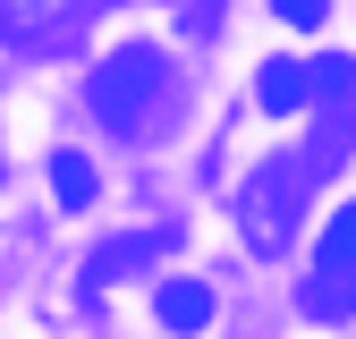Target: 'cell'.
Masks as SVG:
<instances>
[{"instance_id":"6","label":"cell","mask_w":356,"mask_h":339,"mask_svg":"<svg viewBox=\"0 0 356 339\" xmlns=\"http://www.w3.org/2000/svg\"><path fill=\"white\" fill-rule=\"evenodd\" d=\"M153 314H161L170 331H204V322H212V288H204V280H161V288H153Z\"/></svg>"},{"instance_id":"9","label":"cell","mask_w":356,"mask_h":339,"mask_svg":"<svg viewBox=\"0 0 356 339\" xmlns=\"http://www.w3.org/2000/svg\"><path fill=\"white\" fill-rule=\"evenodd\" d=\"M51 195L68 212H94V161L85 153H51Z\"/></svg>"},{"instance_id":"3","label":"cell","mask_w":356,"mask_h":339,"mask_svg":"<svg viewBox=\"0 0 356 339\" xmlns=\"http://www.w3.org/2000/svg\"><path fill=\"white\" fill-rule=\"evenodd\" d=\"M94 9H111V0H0V34H17V42H60L94 17Z\"/></svg>"},{"instance_id":"4","label":"cell","mask_w":356,"mask_h":339,"mask_svg":"<svg viewBox=\"0 0 356 339\" xmlns=\"http://www.w3.org/2000/svg\"><path fill=\"white\" fill-rule=\"evenodd\" d=\"M305 102H314V60H263V68H254V110L289 119V110H305Z\"/></svg>"},{"instance_id":"1","label":"cell","mask_w":356,"mask_h":339,"mask_svg":"<svg viewBox=\"0 0 356 339\" xmlns=\"http://www.w3.org/2000/svg\"><path fill=\"white\" fill-rule=\"evenodd\" d=\"M161 94H170V51H161V42H127V51H111L94 68V85H85L94 119L119 127V136H136V127L161 110Z\"/></svg>"},{"instance_id":"5","label":"cell","mask_w":356,"mask_h":339,"mask_svg":"<svg viewBox=\"0 0 356 339\" xmlns=\"http://www.w3.org/2000/svg\"><path fill=\"white\" fill-rule=\"evenodd\" d=\"M161 246H170L161 229H136V238H111V246L94 254V263H85V280H94V288H102V280H136V272L153 263V254H161Z\"/></svg>"},{"instance_id":"8","label":"cell","mask_w":356,"mask_h":339,"mask_svg":"<svg viewBox=\"0 0 356 339\" xmlns=\"http://www.w3.org/2000/svg\"><path fill=\"white\" fill-rule=\"evenodd\" d=\"M305 314H314V322H348V314H356V280H339V272H305Z\"/></svg>"},{"instance_id":"7","label":"cell","mask_w":356,"mask_h":339,"mask_svg":"<svg viewBox=\"0 0 356 339\" xmlns=\"http://www.w3.org/2000/svg\"><path fill=\"white\" fill-rule=\"evenodd\" d=\"M314 272H339V280H356V204H339V212H331V229L314 238Z\"/></svg>"},{"instance_id":"2","label":"cell","mask_w":356,"mask_h":339,"mask_svg":"<svg viewBox=\"0 0 356 339\" xmlns=\"http://www.w3.org/2000/svg\"><path fill=\"white\" fill-rule=\"evenodd\" d=\"M314 195V170L305 153H280V161H254L246 187H238V229L254 238V254H280L297 238V204Z\"/></svg>"},{"instance_id":"10","label":"cell","mask_w":356,"mask_h":339,"mask_svg":"<svg viewBox=\"0 0 356 339\" xmlns=\"http://www.w3.org/2000/svg\"><path fill=\"white\" fill-rule=\"evenodd\" d=\"M272 9H280L289 26H323V17H331V0H272Z\"/></svg>"}]
</instances>
